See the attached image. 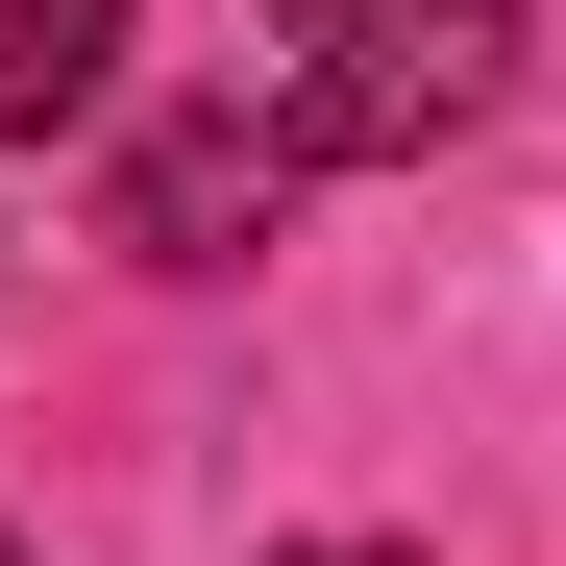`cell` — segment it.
<instances>
[{
    "instance_id": "cell-1",
    "label": "cell",
    "mask_w": 566,
    "mask_h": 566,
    "mask_svg": "<svg viewBox=\"0 0 566 566\" xmlns=\"http://www.w3.org/2000/svg\"><path fill=\"white\" fill-rule=\"evenodd\" d=\"M517 0H271V148L296 172H395L443 124H493Z\"/></svg>"
},
{
    "instance_id": "cell-2",
    "label": "cell",
    "mask_w": 566,
    "mask_h": 566,
    "mask_svg": "<svg viewBox=\"0 0 566 566\" xmlns=\"http://www.w3.org/2000/svg\"><path fill=\"white\" fill-rule=\"evenodd\" d=\"M271 198H296L271 124H148V148H124V247H148V271H247Z\"/></svg>"
},
{
    "instance_id": "cell-3",
    "label": "cell",
    "mask_w": 566,
    "mask_h": 566,
    "mask_svg": "<svg viewBox=\"0 0 566 566\" xmlns=\"http://www.w3.org/2000/svg\"><path fill=\"white\" fill-rule=\"evenodd\" d=\"M99 99H124V0H0V148H50Z\"/></svg>"
},
{
    "instance_id": "cell-4",
    "label": "cell",
    "mask_w": 566,
    "mask_h": 566,
    "mask_svg": "<svg viewBox=\"0 0 566 566\" xmlns=\"http://www.w3.org/2000/svg\"><path fill=\"white\" fill-rule=\"evenodd\" d=\"M296 566H395V542H296Z\"/></svg>"
},
{
    "instance_id": "cell-5",
    "label": "cell",
    "mask_w": 566,
    "mask_h": 566,
    "mask_svg": "<svg viewBox=\"0 0 566 566\" xmlns=\"http://www.w3.org/2000/svg\"><path fill=\"white\" fill-rule=\"evenodd\" d=\"M0 566H25V542H0Z\"/></svg>"
}]
</instances>
